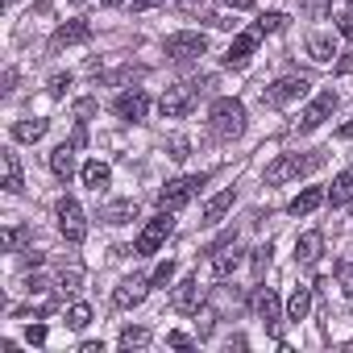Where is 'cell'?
<instances>
[{
	"label": "cell",
	"mask_w": 353,
	"mask_h": 353,
	"mask_svg": "<svg viewBox=\"0 0 353 353\" xmlns=\"http://www.w3.org/2000/svg\"><path fill=\"white\" fill-rule=\"evenodd\" d=\"M208 129H212V137H221V141L241 137V133H245V104L233 100V96H221V100L212 104V112H208Z\"/></svg>",
	"instance_id": "cell-1"
},
{
	"label": "cell",
	"mask_w": 353,
	"mask_h": 353,
	"mask_svg": "<svg viewBox=\"0 0 353 353\" xmlns=\"http://www.w3.org/2000/svg\"><path fill=\"white\" fill-rule=\"evenodd\" d=\"M320 166H324V150H312V154H283V158H274V162L266 166V183L279 188V183L299 179V174H312V170H320Z\"/></svg>",
	"instance_id": "cell-2"
},
{
	"label": "cell",
	"mask_w": 353,
	"mask_h": 353,
	"mask_svg": "<svg viewBox=\"0 0 353 353\" xmlns=\"http://www.w3.org/2000/svg\"><path fill=\"white\" fill-rule=\"evenodd\" d=\"M162 50H166V59H174V63H192V59L208 54V38H204L200 30H179V34L166 38Z\"/></svg>",
	"instance_id": "cell-3"
},
{
	"label": "cell",
	"mask_w": 353,
	"mask_h": 353,
	"mask_svg": "<svg viewBox=\"0 0 353 353\" xmlns=\"http://www.w3.org/2000/svg\"><path fill=\"white\" fill-rule=\"evenodd\" d=\"M208 183V174H188V179H170L162 192H158V208H166V212H174V208H183L200 188Z\"/></svg>",
	"instance_id": "cell-4"
},
{
	"label": "cell",
	"mask_w": 353,
	"mask_h": 353,
	"mask_svg": "<svg viewBox=\"0 0 353 353\" xmlns=\"http://www.w3.org/2000/svg\"><path fill=\"white\" fill-rule=\"evenodd\" d=\"M200 92H204L200 83H179V88H166V92H162V100H158L162 117H166V121H179V117H188Z\"/></svg>",
	"instance_id": "cell-5"
},
{
	"label": "cell",
	"mask_w": 353,
	"mask_h": 353,
	"mask_svg": "<svg viewBox=\"0 0 353 353\" xmlns=\"http://www.w3.org/2000/svg\"><path fill=\"white\" fill-rule=\"evenodd\" d=\"M303 92H307V75H283V79H274L270 88H262V104H266V108H283V104L299 100Z\"/></svg>",
	"instance_id": "cell-6"
},
{
	"label": "cell",
	"mask_w": 353,
	"mask_h": 353,
	"mask_svg": "<svg viewBox=\"0 0 353 353\" xmlns=\"http://www.w3.org/2000/svg\"><path fill=\"white\" fill-rule=\"evenodd\" d=\"M54 212H59V233H63L71 245H79V241L88 237V221H83V208H79L71 196H63Z\"/></svg>",
	"instance_id": "cell-7"
},
{
	"label": "cell",
	"mask_w": 353,
	"mask_h": 353,
	"mask_svg": "<svg viewBox=\"0 0 353 353\" xmlns=\"http://www.w3.org/2000/svg\"><path fill=\"white\" fill-rule=\"evenodd\" d=\"M170 229H174V221H170V212L162 208L158 216H150V221H145V229L137 233V245H133V250H137V254H158V250H162V241L170 237Z\"/></svg>",
	"instance_id": "cell-8"
},
{
	"label": "cell",
	"mask_w": 353,
	"mask_h": 353,
	"mask_svg": "<svg viewBox=\"0 0 353 353\" xmlns=\"http://www.w3.org/2000/svg\"><path fill=\"white\" fill-rule=\"evenodd\" d=\"M332 108H336V92H320L303 112H299V121H295V129L299 133H312V129H320L328 117H332Z\"/></svg>",
	"instance_id": "cell-9"
},
{
	"label": "cell",
	"mask_w": 353,
	"mask_h": 353,
	"mask_svg": "<svg viewBox=\"0 0 353 353\" xmlns=\"http://www.w3.org/2000/svg\"><path fill=\"white\" fill-rule=\"evenodd\" d=\"M258 38H262V30H258V26H254V30H245V34H237V38L229 42V50H225V67H233V71L250 67V59H254V50H258Z\"/></svg>",
	"instance_id": "cell-10"
},
{
	"label": "cell",
	"mask_w": 353,
	"mask_h": 353,
	"mask_svg": "<svg viewBox=\"0 0 353 353\" xmlns=\"http://www.w3.org/2000/svg\"><path fill=\"white\" fill-rule=\"evenodd\" d=\"M174 312H183V316H192V312H200V303H204V283H200V274H192V279H183L179 287H174Z\"/></svg>",
	"instance_id": "cell-11"
},
{
	"label": "cell",
	"mask_w": 353,
	"mask_h": 353,
	"mask_svg": "<svg viewBox=\"0 0 353 353\" xmlns=\"http://www.w3.org/2000/svg\"><path fill=\"white\" fill-rule=\"evenodd\" d=\"M112 112H117L121 121H141V117L150 112V96H145L141 88H133V92H125V96H117V104H112Z\"/></svg>",
	"instance_id": "cell-12"
},
{
	"label": "cell",
	"mask_w": 353,
	"mask_h": 353,
	"mask_svg": "<svg viewBox=\"0 0 353 353\" xmlns=\"http://www.w3.org/2000/svg\"><path fill=\"white\" fill-rule=\"evenodd\" d=\"M254 312H258V320L274 332L279 328V320H283V303H279V295L270 291V287H262L258 295H254Z\"/></svg>",
	"instance_id": "cell-13"
},
{
	"label": "cell",
	"mask_w": 353,
	"mask_h": 353,
	"mask_svg": "<svg viewBox=\"0 0 353 353\" xmlns=\"http://www.w3.org/2000/svg\"><path fill=\"white\" fill-rule=\"evenodd\" d=\"M79 42H92V26L88 21H67L54 30L50 38V50H63V46H79Z\"/></svg>",
	"instance_id": "cell-14"
},
{
	"label": "cell",
	"mask_w": 353,
	"mask_h": 353,
	"mask_svg": "<svg viewBox=\"0 0 353 353\" xmlns=\"http://www.w3.org/2000/svg\"><path fill=\"white\" fill-rule=\"evenodd\" d=\"M145 295H150V279H125V283H121V287L112 291V303L129 312V307H137V303H141Z\"/></svg>",
	"instance_id": "cell-15"
},
{
	"label": "cell",
	"mask_w": 353,
	"mask_h": 353,
	"mask_svg": "<svg viewBox=\"0 0 353 353\" xmlns=\"http://www.w3.org/2000/svg\"><path fill=\"white\" fill-rule=\"evenodd\" d=\"M237 266H241V250H237V245H221V250H212V279H229Z\"/></svg>",
	"instance_id": "cell-16"
},
{
	"label": "cell",
	"mask_w": 353,
	"mask_h": 353,
	"mask_svg": "<svg viewBox=\"0 0 353 353\" xmlns=\"http://www.w3.org/2000/svg\"><path fill=\"white\" fill-rule=\"evenodd\" d=\"M75 150H79L75 141H63V145L50 154V170L59 174V179H71V174H75Z\"/></svg>",
	"instance_id": "cell-17"
},
{
	"label": "cell",
	"mask_w": 353,
	"mask_h": 353,
	"mask_svg": "<svg viewBox=\"0 0 353 353\" xmlns=\"http://www.w3.org/2000/svg\"><path fill=\"white\" fill-rule=\"evenodd\" d=\"M320 254H324V233H303V237L295 241V262L312 266V262H316Z\"/></svg>",
	"instance_id": "cell-18"
},
{
	"label": "cell",
	"mask_w": 353,
	"mask_h": 353,
	"mask_svg": "<svg viewBox=\"0 0 353 353\" xmlns=\"http://www.w3.org/2000/svg\"><path fill=\"white\" fill-rule=\"evenodd\" d=\"M324 200H328V196H324L320 188H303V192L291 200V216H312V212H316Z\"/></svg>",
	"instance_id": "cell-19"
},
{
	"label": "cell",
	"mask_w": 353,
	"mask_h": 353,
	"mask_svg": "<svg viewBox=\"0 0 353 353\" xmlns=\"http://www.w3.org/2000/svg\"><path fill=\"white\" fill-rule=\"evenodd\" d=\"M0 162H5V192H21L26 188V179H21V158L13 154V150H5V154H0Z\"/></svg>",
	"instance_id": "cell-20"
},
{
	"label": "cell",
	"mask_w": 353,
	"mask_h": 353,
	"mask_svg": "<svg viewBox=\"0 0 353 353\" xmlns=\"http://www.w3.org/2000/svg\"><path fill=\"white\" fill-rule=\"evenodd\" d=\"M100 221H108V225H129V221H137V204H133V200H112V204L100 212Z\"/></svg>",
	"instance_id": "cell-21"
},
{
	"label": "cell",
	"mask_w": 353,
	"mask_h": 353,
	"mask_svg": "<svg viewBox=\"0 0 353 353\" xmlns=\"http://www.w3.org/2000/svg\"><path fill=\"white\" fill-rule=\"evenodd\" d=\"M307 312H312V287H295L291 291V299H287V320H307Z\"/></svg>",
	"instance_id": "cell-22"
},
{
	"label": "cell",
	"mask_w": 353,
	"mask_h": 353,
	"mask_svg": "<svg viewBox=\"0 0 353 353\" xmlns=\"http://www.w3.org/2000/svg\"><path fill=\"white\" fill-rule=\"evenodd\" d=\"M307 54H312L316 63H332V54H336V38H332V34H312V38H307Z\"/></svg>",
	"instance_id": "cell-23"
},
{
	"label": "cell",
	"mask_w": 353,
	"mask_h": 353,
	"mask_svg": "<svg viewBox=\"0 0 353 353\" xmlns=\"http://www.w3.org/2000/svg\"><path fill=\"white\" fill-rule=\"evenodd\" d=\"M349 200H353V170H341L336 179H332L328 204H332V208H341V204H349Z\"/></svg>",
	"instance_id": "cell-24"
},
{
	"label": "cell",
	"mask_w": 353,
	"mask_h": 353,
	"mask_svg": "<svg viewBox=\"0 0 353 353\" xmlns=\"http://www.w3.org/2000/svg\"><path fill=\"white\" fill-rule=\"evenodd\" d=\"M108 179H112V170H108V162H100V158H92V162L83 166V183H88L92 192H100V188H108Z\"/></svg>",
	"instance_id": "cell-25"
},
{
	"label": "cell",
	"mask_w": 353,
	"mask_h": 353,
	"mask_svg": "<svg viewBox=\"0 0 353 353\" xmlns=\"http://www.w3.org/2000/svg\"><path fill=\"white\" fill-rule=\"evenodd\" d=\"M46 129H50V121L34 117V121H17V125H13V137H17V141H42Z\"/></svg>",
	"instance_id": "cell-26"
},
{
	"label": "cell",
	"mask_w": 353,
	"mask_h": 353,
	"mask_svg": "<svg viewBox=\"0 0 353 353\" xmlns=\"http://www.w3.org/2000/svg\"><path fill=\"white\" fill-rule=\"evenodd\" d=\"M233 208V188L229 192H221V196H212L208 204H204V225H221V216Z\"/></svg>",
	"instance_id": "cell-27"
},
{
	"label": "cell",
	"mask_w": 353,
	"mask_h": 353,
	"mask_svg": "<svg viewBox=\"0 0 353 353\" xmlns=\"http://www.w3.org/2000/svg\"><path fill=\"white\" fill-rule=\"evenodd\" d=\"M258 30H262V38L287 30V13H279V9H274V13H262V17H258Z\"/></svg>",
	"instance_id": "cell-28"
},
{
	"label": "cell",
	"mask_w": 353,
	"mask_h": 353,
	"mask_svg": "<svg viewBox=\"0 0 353 353\" xmlns=\"http://www.w3.org/2000/svg\"><path fill=\"white\" fill-rule=\"evenodd\" d=\"M299 9L312 17V21H320V17H328V9H332V0H299Z\"/></svg>",
	"instance_id": "cell-29"
},
{
	"label": "cell",
	"mask_w": 353,
	"mask_h": 353,
	"mask_svg": "<svg viewBox=\"0 0 353 353\" xmlns=\"http://www.w3.org/2000/svg\"><path fill=\"white\" fill-rule=\"evenodd\" d=\"M67 324H71V328H88V324H92V307H88V303H75V307L67 312Z\"/></svg>",
	"instance_id": "cell-30"
},
{
	"label": "cell",
	"mask_w": 353,
	"mask_h": 353,
	"mask_svg": "<svg viewBox=\"0 0 353 353\" xmlns=\"http://www.w3.org/2000/svg\"><path fill=\"white\" fill-rule=\"evenodd\" d=\"M121 345H125V349H141V345H150V332H145V328H125V332H121Z\"/></svg>",
	"instance_id": "cell-31"
},
{
	"label": "cell",
	"mask_w": 353,
	"mask_h": 353,
	"mask_svg": "<svg viewBox=\"0 0 353 353\" xmlns=\"http://www.w3.org/2000/svg\"><path fill=\"white\" fill-rule=\"evenodd\" d=\"M170 279H174V262H162V266L150 274V287H166Z\"/></svg>",
	"instance_id": "cell-32"
},
{
	"label": "cell",
	"mask_w": 353,
	"mask_h": 353,
	"mask_svg": "<svg viewBox=\"0 0 353 353\" xmlns=\"http://www.w3.org/2000/svg\"><path fill=\"white\" fill-rule=\"evenodd\" d=\"M79 279H83L79 270H63L59 274V291H79Z\"/></svg>",
	"instance_id": "cell-33"
},
{
	"label": "cell",
	"mask_w": 353,
	"mask_h": 353,
	"mask_svg": "<svg viewBox=\"0 0 353 353\" xmlns=\"http://www.w3.org/2000/svg\"><path fill=\"white\" fill-rule=\"evenodd\" d=\"M336 34H341V38L353 34V9H341V13H336Z\"/></svg>",
	"instance_id": "cell-34"
},
{
	"label": "cell",
	"mask_w": 353,
	"mask_h": 353,
	"mask_svg": "<svg viewBox=\"0 0 353 353\" xmlns=\"http://www.w3.org/2000/svg\"><path fill=\"white\" fill-rule=\"evenodd\" d=\"M166 345H170V349H192L196 341H192L188 332H166Z\"/></svg>",
	"instance_id": "cell-35"
},
{
	"label": "cell",
	"mask_w": 353,
	"mask_h": 353,
	"mask_svg": "<svg viewBox=\"0 0 353 353\" xmlns=\"http://www.w3.org/2000/svg\"><path fill=\"white\" fill-rule=\"evenodd\" d=\"M26 341L30 345H46V324H30L26 328Z\"/></svg>",
	"instance_id": "cell-36"
},
{
	"label": "cell",
	"mask_w": 353,
	"mask_h": 353,
	"mask_svg": "<svg viewBox=\"0 0 353 353\" xmlns=\"http://www.w3.org/2000/svg\"><path fill=\"white\" fill-rule=\"evenodd\" d=\"M170 158H174V162L188 158V137H174V141H170Z\"/></svg>",
	"instance_id": "cell-37"
},
{
	"label": "cell",
	"mask_w": 353,
	"mask_h": 353,
	"mask_svg": "<svg viewBox=\"0 0 353 353\" xmlns=\"http://www.w3.org/2000/svg\"><path fill=\"white\" fill-rule=\"evenodd\" d=\"M67 88H71V75H54L50 79V96H67Z\"/></svg>",
	"instance_id": "cell-38"
},
{
	"label": "cell",
	"mask_w": 353,
	"mask_h": 353,
	"mask_svg": "<svg viewBox=\"0 0 353 353\" xmlns=\"http://www.w3.org/2000/svg\"><path fill=\"white\" fill-rule=\"evenodd\" d=\"M92 112H96V104H92V100H79V104H75V117H79V125H88V117H92Z\"/></svg>",
	"instance_id": "cell-39"
},
{
	"label": "cell",
	"mask_w": 353,
	"mask_h": 353,
	"mask_svg": "<svg viewBox=\"0 0 353 353\" xmlns=\"http://www.w3.org/2000/svg\"><path fill=\"white\" fill-rule=\"evenodd\" d=\"M200 336H212V328H216V320H212V312H200Z\"/></svg>",
	"instance_id": "cell-40"
},
{
	"label": "cell",
	"mask_w": 353,
	"mask_h": 353,
	"mask_svg": "<svg viewBox=\"0 0 353 353\" xmlns=\"http://www.w3.org/2000/svg\"><path fill=\"white\" fill-rule=\"evenodd\" d=\"M21 237H26V229H9V233H5V250H17Z\"/></svg>",
	"instance_id": "cell-41"
},
{
	"label": "cell",
	"mask_w": 353,
	"mask_h": 353,
	"mask_svg": "<svg viewBox=\"0 0 353 353\" xmlns=\"http://www.w3.org/2000/svg\"><path fill=\"white\" fill-rule=\"evenodd\" d=\"M266 262H270V245H262V250H258V258H254V270L262 274V270H266Z\"/></svg>",
	"instance_id": "cell-42"
},
{
	"label": "cell",
	"mask_w": 353,
	"mask_h": 353,
	"mask_svg": "<svg viewBox=\"0 0 353 353\" xmlns=\"http://www.w3.org/2000/svg\"><path fill=\"white\" fill-rule=\"evenodd\" d=\"M158 5H162V0H133L137 13H150V9H158Z\"/></svg>",
	"instance_id": "cell-43"
},
{
	"label": "cell",
	"mask_w": 353,
	"mask_h": 353,
	"mask_svg": "<svg viewBox=\"0 0 353 353\" xmlns=\"http://www.w3.org/2000/svg\"><path fill=\"white\" fill-rule=\"evenodd\" d=\"M221 5H229V9H254L258 0H221Z\"/></svg>",
	"instance_id": "cell-44"
},
{
	"label": "cell",
	"mask_w": 353,
	"mask_h": 353,
	"mask_svg": "<svg viewBox=\"0 0 353 353\" xmlns=\"http://www.w3.org/2000/svg\"><path fill=\"white\" fill-rule=\"evenodd\" d=\"M79 353H104V345H100V341H83Z\"/></svg>",
	"instance_id": "cell-45"
},
{
	"label": "cell",
	"mask_w": 353,
	"mask_h": 353,
	"mask_svg": "<svg viewBox=\"0 0 353 353\" xmlns=\"http://www.w3.org/2000/svg\"><path fill=\"white\" fill-rule=\"evenodd\" d=\"M336 71H341V75H353V54H345V59L336 63Z\"/></svg>",
	"instance_id": "cell-46"
},
{
	"label": "cell",
	"mask_w": 353,
	"mask_h": 353,
	"mask_svg": "<svg viewBox=\"0 0 353 353\" xmlns=\"http://www.w3.org/2000/svg\"><path fill=\"white\" fill-rule=\"evenodd\" d=\"M341 137H353V121H349V125H341Z\"/></svg>",
	"instance_id": "cell-47"
},
{
	"label": "cell",
	"mask_w": 353,
	"mask_h": 353,
	"mask_svg": "<svg viewBox=\"0 0 353 353\" xmlns=\"http://www.w3.org/2000/svg\"><path fill=\"white\" fill-rule=\"evenodd\" d=\"M100 5H104V9H117V5H125V0H100Z\"/></svg>",
	"instance_id": "cell-48"
},
{
	"label": "cell",
	"mask_w": 353,
	"mask_h": 353,
	"mask_svg": "<svg viewBox=\"0 0 353 353\" xmlns=\"http://www.w3.org/2000/svg\"><path fill=\"white\" fill-rule=\"evenodd\" d=\"M345 9H353V0H345Z\"/></svg>",
	"instance_id": "cell-49"
},
{
	"label": "cell",
	"mask_w": 353,
	"mask_h": 353,
	"mask_svg": "<svg viewBox=\"0 0 353 353\" xmlns=\"http://www.w3.org/2000/svg\"><path fill=\"white\" fill-rule=\"evenodd\" d=\"M75 5H83V0H75Z\"/></svg>",
	"instance_id": "cell-50"
}]
</instances>
